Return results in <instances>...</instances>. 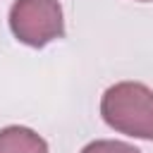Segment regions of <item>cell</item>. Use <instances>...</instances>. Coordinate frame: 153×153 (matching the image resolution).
Listing matches in <instances>:
<instances>
[{"label": "cell", "mask_w": 153, "mask_h": 153, "mask_svg": "<svg viewBox=\"0 0 153 153\" xmlns=\"http://www.w3.org/2000/svg\"><path fill=\"white\" fill-rule=\"evenodd\" d=\"M105 124L120 134L153 141V91L141 81L112 84L100 98Z\"/></svg>", "instance_id": "cell-1"}, {"label": "cell", "mask_w": 153, "mask_h": 153, "mask_svg": "<svg viewBox=\"0 0 153 153\" xmlns=\"http://www.w3.org/2000/svg\"><path fill=\"white\" fill-rule=\"evenodd\" d=\"M10 29L29 48H43L65 36L62 7L57 0H14L10 7Z\"/></svg>", "instance_id": "cell-2"}, {"label": "cell", "mask_w": 153, "mask_h": 153, "mask_svg": "<svg viewBox=\"0 0 153 153\" xmlns=\"http://www.w3.org/2000/svg\"><path fill=\"white\" fill-rule=\"evenodd\" d=\"M0 153H48V143L33 129L12 124L0 129Z\"/></svg>", "instance_id": "cell-3"}, {"label": "cell", "mask_w": 153, "mask_h": 153, "mask_svg": "<svg viewBox=\"0 0 153 153\" xmlns=\"http://www.w3.org/2000/svg\"><path fill=\"white\" fill-rule=\"evenodd\" d=\"M81 153H141L139 148H134L131 143L124 141H112V139H98L91 141L81 148Z\"/></svg>", "instance_id": "cell-4"}, {"label": "cell", "mask_w": 153, "mask_h": 153, "mask_svg": "<svg viewBox=\"0 0 153 153\" xmlns=\"http://www.w3.org/2000/svg\"><path fill=\"white\" fill-rule=\"evenodd\" d=\"M141 2H151V0H141Z\"/></svg>", "instance_id": "cell-5"}]
</instances>
